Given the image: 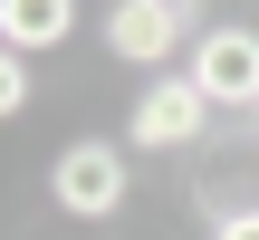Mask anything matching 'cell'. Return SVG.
<instances>
[{"label": "cell", "instance_id": "1", "mask_svg": "<svg viewBox=\"0 0 259 240\" xmlns=\"http://www.w3.org/2000/svg\"><path fill=\"white\" fill-rule=\"evenodd\" d=\"M48 202H58L67 221H115V212H125V144L77 135L67 154H48Z\"/></svg>", "mask_w": 259, "mask_h": 240}, {"label": "cell", "instance_id": "2", "mask_svg": "<svg viewBox=\"0 0 259 240\" xmlns=\"http://www.w3.org/2000/svg\"><path fill=\"white\" fill-rule=\"evenodd\" d=\"M106 48L125 67H163L192 48V0H106Z\"/></svg>", "mask_w": 259, "mask_h": 240}, {"label": "cell", "instance_id": "3", "mask_svg": "<svg viewBox=\"0 0 259 240\" xmlns=\"http://www.w3.org/2000/svg\"><path fill=\"white\" fill-rule=\"evenodd\" d=\"M202 125H211V96H202L192 77H154V87L135 96L125 144H135V154H183V144H202Z\"/></svg>", "mask_w": 259, "mask_h": 240}, {"label": "cell", "instance_id": "4", "mask_svg": "<svg viewBox=\"0 0 259 240\" xmlns=\"http://www.w3.org/2000/svg\"><path fill=\"white\" fill-rule=\"evenodd\" d=\"M192 87L211 106H259V29H202L192 38Z\"/></svg>", "mask_w": 259, "mask_h": 240}, {"label": "cell", "instance_id": "5", "mask_svg": "<svg viewBox=\"0 0 259 240\" xmlns=\"http://www.w3.org/2000/svg\"><path fill=\"white\" fill-rule=\"evenodd\" d=\"M77 29V0H0V38H10V58H38V48H58Z\"/></svg>", "mask_w": 259, "mask_h": 240}, {"label": "cell", "instance_id": "6", "mask_svg": "<svg viewBox=\"0 0 259 240\" xmlns=\"http://www.w3.org/2000/svg\"><path fill=\"white\" fill-rule=\"evenodd\" d=\"M211 240H259V202H231V212H211Z\"/></svg>", "mask_w": 259, "mask_h": 240}, {"label": "cell", "instance_id": "7", "mask_svg": "<svg viewBox=\"0 0 259 240\" xmlns=\"http://www.w3.org/2000/svg\"><path fill=\"white\" fill-rule=\"evenodd\" d=\"M29 106V58H0V115Z\"/></svg>", "mask_w": 259, "mask_h": 240}, {"label": "cell", "instance_id": "8", "mask_svg": "<svg viewBox=\"0 0 259 240\" xmlns=\"http://www.w3.org/2000/svg\"><path fill=\"white\" fill-rule=\"evenodd\" d=\"M250 135H259V106H250Z\"/></svg>", "mask_w": 259, "mask_h": 240}]
</instances>
